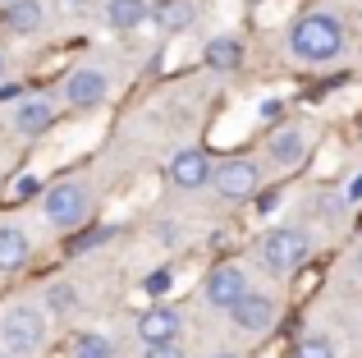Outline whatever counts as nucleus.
<instances>
[{
  "instance_id": "obj_1",
  "label": "nucleus",
  "mask_w": 362,
  "mask_h": 358,
  "mask_svg": "<svg viewBox=\"0 0 362 358\" xmlns=\"http://www.w3.org/2000/svg\"><path fill=\"white\" fill-rule=\"evenodd\" d=\"M339 46H344V23L335 14H303L298 23L289 28V51L308 64L335 60Z\"/></svg>"
},
{
  "instance_id": "obj_2",
  "label": "nucleus",
  "mask_w": 362,
  "mask_h": 358,
  "mask_svg": "<svg viewBox=\"0 0 362 358\" xmlns=\"http://www.w3.org/2000/svg\"><path fill=\"white\" fill-rule=\"evenodd\" d=\"M0 345H5V354H14V358L37 354L46 345V313L33 308V304L9 308V313L0 317Z\"/></svg>"
},
{
  "instance_id": "obj_3",
  "label": "nucleus",
  "mask_w": 362,
  "mask_h": 358,
  "mask_svg": "<svg viewBox=\"0 0 362 358\" xmlns=\"http://www.w3.org/2000/svg\"><path fill=\"white\" fill-rule=\"evenodd\" d=\"M88 207H92V193H88V184H78V179H60V184H51L46 197H42V212H46V221H51L55 230L83 225L88 221Z\"/></svg>"
},
{
  "instance_id": "obj_4",
  "label": "nucleus",
  "mask_w": 362,
  "mask_h": 358,
  "mask_svg": "<svg viewBox=\"0 0 362 358\" xmlns=\"http://www.w3.org/2000/svg\"><path fill=\"white\" fill-rule=\"evenodd\" d=\"M308 253H312L308 234L293 230V225H284V230H271V234L262 239V262H266L271 271H298L303 262H308Z\"/></svg>"
},
{
  "instance_id": "obj_5",
  "label": "nucleus",
  "mask_w": 362,
  "mask_h": 358,
  "mask_svg": "<svg viewBox=\"0 0 362 358\" xmlns=\"http://www.w3.org/2000/svg\"><path fill=\"white\" fill-rule=\"evenodd\" d=\"M211 184L221 188V197L239 202V197H252V193H257L262 175H257V166H252V161L234 156V161H225V166H221V171H211Z\"/></svg>"
},
{
  "instance_id": "obj_6",
  "label": "nucleus",
  "mask_w": 362,
  "mask_h": 358,
  "mask_svg": "<svg viewBox=\"0 0 362 358\" xmlns=\"http://www.w3.org/2000/svg\"><path fill=\"white\" fill-rule=\"evenodd\" d=\"M243 294H247V276L239 267H216L211 276H206V304L211 308H225V313H230Z\"/></svg>"
},
{
  "instance_id": "obj_7",
  "label": "nucleus",
  "mask_w": 362,
  "mask_h": 358,
  "mask_svg": "<svg viewBox=\"0 0 362 358\" xmlns=\"http://www.w3.org/2000/svg\"><path fill=\"white\" fill-rule=\"evenodd\" d=\"M230 317H234V326H239V331L262 335V331H271V326H275V304L266 294H252V289H247L239 304L230 308Z\"/></svg>"
},
{
  "instance_id": "obj_8",
  "label": "nucleus",
  "mask_w": 362,
  "mask_h": 358,
  "mask_svg": "<svg viewBox=\"0 0 362 358\" xmlns=\"http://www.w3.org/2000/svg\"><path fill=\"white\" fill-rule=\"evenodd\" d=\"M211 171L216 166L206 161V152L184 147V152H175V161H170V184L175 188H202V184H211Z\"/></svg>"
},
{
  "instance_id": "obj_9",
  "label": "nucleus",
  "mask_w": 362,
  "mask_h": 358,
  "mask_svg": "<svg viewBox=\"0 0 362 358\" xmlns=\"http://www.w3.org/2000/svg\"><path fill=\"white\" fill-rule=\"evenodd\" d=\"M101 97H106V74L101 69H74L69 79H64V101H69L74 110H92Z\"/></svg>"
},
{
  "instance_id": "obj_10",
  "label": "nucleus",
  "mask_w": 362,
  "mask_h": 358,
  "mask_svg": "<svg viewBox=\"0 0 362 358\" xmlns=\"http://www.w3.org/2000/svg\"><path fill=\"white\" fill-rule=\"evenodd\" d=\"M179 331H184V322H179L175 308H147V313L138 317V335L142 345H165V340H179Z\"/></svg>"
},
{
  "instance_id": "obj_11",
  "label": "nucleus",
  "mask_w": 362,
  "mask_h": 358,
  "mask_svg": "<svg viewBox=\"0 0 362 358\" xmlns=\"http://www.w3.org/2000/svg\"><path fill=\"white\" fill-rule=\"evenodd\" d=\"M147 18L165 33H184V28H193V0H156Z\"/></svg>"
},
{
  "instance_id": "obj_12",
  "label": "nucleus",
  "mask_w": 362,
  "mask_h": 358,
  "mask_svg": "<svg viewBox=\"0 0 362 358\" xmlns=\"http://www.w3.org/2000/svg\"><path fill=\"white\" fill-rule=\"evenodd\" d=\"M28 258H33V243H28V234L14 230V225H0V271L28 267Z\"/></svg>"
},
{
  "instance_id": "obj_13",
  "label": "nucleus",
  "mask_w": 362,
  "mask_h": 358,
  "mask_svg": "<svg viewBox=\"0 0 362 358\" xmlns=\"http://www.w3.org/2000/svg\"><path fill=\"white\" fill-rule=\"evenodd\" d=\"M18 134H28V138H37V134H46V129L55 125V106L46 97H33V101H23L18 106Z\"/></svg>"
},
{
  "instance_id": "obj_14",
  "label": "nucleus",
  "mask_w": 362,
  "mask_h": 358,
  "mask_svg": "<svg viewBox=\"0 0 362 358\" xmlns=\"http://www.w3.org/2000/svg\"><path fill=\"white\" fill-rule=\"evenodd\" d=\"M147 14H151L147 0H106V18H110L115 33H133V28H142Z\"/></svg>"
},
{
  "instance_id": "obj_15",
  "label": "nucleus",
  "mask_w": 362,
  "mask_h": 358,
  "mask_svg": "<svg viewBox=\"0 0 362 358\" xmlns=\"http://www.w3.org/2000/svg\"><path fill=\"white\" fill-rule=\"evenodd\" d=\"M5 23H9V33H18V37L42 33V23H46L42 0H14V5H5Z\"/></svg>"
},
{
  "instance_id": "obj_16",
  "label": "nucleus",
  "mask_w": 362,
  "mask_h": 358,
  "mask_svg": "<svg viewBox=\"0 0 362 358\" xmlns=\"http://www.w3.org/2000/svg\"><path fill=\"white\" fill-rule=\"evenodd\" d=\"M202 55H206V64H211V69L230 74V69H239V64H243V42H239V37H211Z\"/></svg>"
},
{
  "instance_id": "obj_17",
  "label": "nucleus",
  "mask_w": 362,
  "mask_h": 358,
  "mask_svg": "<svg viewBox=\"0 0 362 358\" xmlns=\"http://www.w3.org/2000/svg\"><path fill=\"white\" fill-rule=\"evenodd\" d=\"M303 152H308L303 129H280V134H271V161L275 166H298Z\"/></svg>"
},
{
  "instance_id": "obj_18",
  "label": "nucleus",
  "mask_w": 362,
  "mask_h": 358,
  "mask_svg": "<svg viewBox=\"0 0 362 358\" xmlns=\"http://www.w3.org/2000/svg\"><path fill=\"white\" fill-rule=\"evenodd\" d=\"M69 358H115V345L101 331H78L69 345Z\"/></svg>"
},
{
  "instance_id": "obj_19",
  "label": "nucleus",
  "mask_w": 362,
  "mask_h": 358,
  "mask_svg": "<svg viewBox=\"0 0 362 358\" xmlns=\"http://www.w3.org/2000/svg\"><path fill=\"white\" fill-rule=\"evenodd\" d=\"M293 358H335V345H330L326 335H308V340H298Z\"/></svg>"
},
{
  "instance_id": "obj_20",
  "label": "nucleus",
  "mask_w": 362,
  "mask_h": 358,
  "mask_svg": "<svg viewBox=\"0 0 362 358\" xmlns=\"http://www.w3.org/2000/svg\"><path fill=\"white\" fill-rule=\"evenodd\" d=\"M74 304H78V294H74L69 285H51L46 289V308L42 313H64V308H74Z\"/></svg>"
},
{
  "instance_id": "obj_21",
  "label": "nucleus",
  "mask_w": 362,
  "mask_h": 358,
  "mask_svg": "<svg viewBox=\"0 0 362 358\" xmlns=\"http://www.w3.org/2000/svg\"><path fill=\"white\" fill-rule=\"evenodd\" d=\"M170 285H175V271H151L147 280H142V289H147V294H170Z\"/></svg>"
},
{
  "instance_id": "obj_22",
  "label": "nucleus",
  "mask_w": 362,
  "mask_h": 358,
  "mask_svg": "<svg viewBox=\"0 0 362 358\" xmlns=\"http://www.w3.org/2000/svg\"><path fill=\"white\" fill-rule=\"evenodd\" d=\"M142 358H184V350H179L175 340H165V345H147V354Z\"/></svg>"
},
{
  "instance_id": "obj_23",
  "label": "nucleus",
  "mask_w": 362,
  "mask_h": 358,
  "mask_svg": "<svg viewBox=\"0 0 362 358\" xmlns=\"http://www.w3.org/2000/svg\"><path fill=\"white\" fill-rule=\"evenodd\" d=\"M344 202H362V175H354V179H349V188H344Z\"/></svg>"
},
{
  "instance_id": "obj_24",
  "label": "nucleus",
  "mask_w": 362,
  "mask_h": 358,
  "mask_svg": "<svg viewBox=\"0 0 362 358\" xmlns=\"http://www.w3.org/2000/svg\"><path fill=\"white\" fill-rule=\"evenodd\" d=\"M275 197H280L275 188H271V193H262V197H257V212H275Z\"/></svg>"
},
{
  "instance_id": "obj_25",
  "label": "nucleus",
  "mask_w": 362,
  "mask_h": 358,
  "mask_svg": "<svg viewBox=\"0 0 362 358\" xmlns=\"http://www.w3.org/2000/svg\"><path fill=\"white\" fill-rule=\"evenodd\" d=\"M18 92H23L18 83H0V101H18Z\"/></svg>"
},
{
  "instance_id": "obj_26",
  "label": "nucleus",
  "mask_w": 362,
  "mask_h": 358,
  "mask_svg": "<svg viewBox=\"0 0 362 358\" xmlns=\"http://www.w3.org/2000/svg\"><path fill=\"white\" fill-rule=\"evenodd\" d=\"M92 5V0H64V9H69V14H74V9H88Z\"/></svg>"
},
{
  "instance_id": "obj_27",
  "label": "nucleus",
  "mask_w": 362,
  "mask_h": 358,
  "mask_svg": "<svg viewBox=\"0 0 362 358\" xmlns=\"http://www.w3.org/2000/svg\"><path fill=\"white\" fill-rule=\"evenodd\" d=\"M5 5H14V0H0V9H5Z\"/></svg>"
},
{
  "instance_id": "obj_28",
  "label": "nucleus",
  "mask_w": 362,
  "mask_h": 358,
  "mask_svg": "<svg viewBox=\"0 0 362 358\" xmlns=\"http://www.w3.org/2000/svg\"><path fill=\"white\" fill-rule=\"evenodd\" d=\"M216 358H234V354H216Z\"/></svg>"
},
{
  "instance_id": "obj_29",
  "label": "nucleus",
  "mask_w": 362,
  "mask_h": 358,
  "mask_svg": "<svg viewBox=\"0 0 362 358\" xmlns=\"http://www.w3.org/2000/svg\"><path fill=\"white\" fill-rule=\"evenodd\" d=\"M0 69H5V55H0Z\"/></svg>"
}]
</instances>
